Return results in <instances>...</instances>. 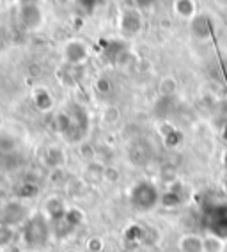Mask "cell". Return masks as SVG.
Returning a JSON list of instances; mask_svg holds the SVG:
<instances>
[{"label":"cell","instance_id":"obj_1","mask_svg":"<svg viewBox=\"0 0 227 252\" xmlns=\"http://www.w3.org/2000/svg\"><path fill=\"white\" fill-rule=\"evenodd\" d=\"M160 199H162V195H160L158 189L151 181H139L130 192L132 206L141 213L153 210L160 203Z\"/></svg>","mask_w":227,"mask_h":252},{"label":"cell","instance_id":"obj_2","mask_svg":"<svg viewBox=\"0 0 227 252\" xmlns=\"http://www.w3.org/2000/svg\"><path fill=\"white\" fill-rule=\"evenodd\" d=\"M142 29H144V18H142V11L135 5L124 7L119 14V32L121 36L126 39L141 36Z\"/></svg>","mask_w":227,"mask_h":252},{"label":"cell","instance_id":"obj_3","mask_svg":"<svg viewBox=\"0 0 227 252\" xmlns=\"http://www.w3.org/2000/svg\"><path fill=\"white\" fill-rule=\"evenodd\" d=\"M206 227L209 234L227 240V204H215L206 210Z\"/></svg>","mask_w":227,"mask_h":252},{"label":"cell","instance_id":"obj_4","mask_svg":"<svg viewBox=\"0 0 227 252\" xmlns=\"http://www.w3.org/2000/svg\"><path fill=\"white\" fill-rule=\"evenodd\" d=\"M18 20L28 31H37L43 25L45 14L36 0H22L18 7Z\"/></svg>","mask_w":227,"mask_h":252},{"label":"cell","instance_id":"obj_5","mask_svg":"<svg viewBox=\"0 0 227 252\" xmlns=\"http://www.w3.org/2000/svg\"><path fill=\"white\" fill-rule=\"evenodd\" d=\"M89 46L82 39H71L62 46V59L68 66H80L89 59Z\"/></svg>","mask_w":227,"mask_h":252},{"label":"cell","instance_id":"obj_6","mask_svg":"<svg viewBox=\"0 0 227 252\" xmlns=\"http://www.w3.org/2000/svg\"><path fill=\"white\" fill-rule=\"evenodd\" d=\"M23 233H25V242L28 245H41L48 236V222L41 215L34 217L25 224Z\"/></svg>","mask_w":227,"mask_h":252},{"label":"cell","instance_id":"obj_7","mask_svg":"<svg viewBox=\"0 0 227 252\" xmlns=\"http://www.w3.org/2000/svg\"><path fill=\"white\" fill-rule=\"evenodd\" d=\"M190 32L197 39H208L213 36L215 22L209 14H196V18L190 22Z\"/></svg>","mask_w":227,"mask_h":252},{"label":"cell","instance_id":"obj_8","mask_svg":"<svg viewBox=\"0 0 227 252\" xmlns=\"http://www.w3.org/2000/svg\"><path fill=\"white\" fill-rule=\"evenodd\" d=\"M172 9L177 18L186 20V22H192L197 14L196 0H174Z\"/></svg>","mask_w":227,"mask_h":252},{"label":"cell","instance_id":"obj_9","mask_svg":"<svg viewBox=\"0 0 227 252\" xmlns=\"http://www.w3.org/2000/svg\"><path fill=\"white\" fill-rule=\"evenodd\" d=\"M32 101H34V107L41 112H46L54 107V98H52L50 91L45 89V87H37L32 93Z\"/></svg>","mask_w":227,"mask_h":252},{"label":"cell","instance_id":"obj_10","mask_svg":"<svg viewBox=\"0 0 227 252\" xmlns=\"http://www.w3.org/2000/svg\"><path fill=\"white\" fill-rule=\"evenodd\" d=\"M179 251L181 252H204V238L197 234H186L179 240Z\"/></svg>","mask_w":227,"mask_h":252},{"label":"cell","instance_id":"obj_11","mask_svg":"<svg viewBox=\"0 0 227 252\" xmlns=\"http://www.w3.org/2000/svg\"><path fill=\"white\" fill-rule=\"evenodd\" d=\"M23 215H25V208L20 206V204H9L4 213V225L20 224L23 220Z\"/></svg>","mask_w":227,"mask_h":252},{"label":"cell","instance_id":"obj_12","mask_svg":"<svg viewBox=\"0 0 227 252\" xmlns=\"http://www.w3.org/2000/svg\"><path fill=\"white\" fill-rule=\"evenodd\" d=\"M224 251V240L217 238L213 234H209L204 238V252H222Z\"/></svg>","mask_w":227,"mask_h":252},{"label":"cell","instance_id":"obj_13","mask_svg":"<svg viewBox=\"0 0 227 252\" xmlns=\"http://www.w3.org/2000/svg\"><path fill=\"white\" fill-rule=\"evenodd\" d=\"M46 208H48V213H50V217H54V219L66 217V212H64L62 203H60V201H57V199H52V201H48Z\"/></svg>","mask_w":227,"mask_h":252},{"label":"cell","instance_id":"obj_14","mask_svg":"<svg viewBox=\"0 0 227 252\" xmlns=\"http://www.w3.org/2000/svg\"><path fill=\"white\" fill-rule=\"evenodd\" d=\"M176 89H177L176 80H174V78H170V77L164 78V80H162V84H160V91H162V94H165V96L174 94V93H176Z\"/></svg>","mask_w":227,"mask_h":252},{"label":"cell","instance_id":"obj_15","mask_svg":"<svg viewBox=\"0 0 227 252\" xmlns=\"http://www.w3.org/2000/svg\"><path fill=\"white\" fill-rule=\"evenodd\" d=\"M34 194H37V187H34V185H23L22 189H20V195L22 197H32Z\"/></svg>","mask_w":227,"mask_h":252},{"label":"cell","instance_id":"obj_16","mask_svg":"<svg viewBox=\"0 0 227 252\" xmlns=\"http://www.w3.org/2000/svg\"><path fill=\"white\" fill-rule=\"evenodd\" d=\"M132 2L135 7H139V9L142 11V9H147V7H153L158 0H132Z\"/></svg>","mask_w":227,"mask_h":252},{"label":"cell","instance_id":"obj_17","mask_svg":"<svg viewBox=\"0 0 227 252\" xmlns=\"http://www.w3.org/2000/svg\"><path fill=\"white\" fill-rule=\"evenodd\" d=\"M9 236H11V233H9V225H0V245H4L5 242H9Z\"/></svg>","mask_w":227,"mask_h":252},{"label":"cell","instance_id":"obj_18","mask_svg":"<svg viewBox=\"0 0 227 252\" xmlns=\"http://www.w3.org/2000/svg\"><path fill=\"white\" fill-rule=\"evenodd\" d=\"M218 4H222V7H227V0H217Z\"/></svg>","mask_w":227,"mask_h":252},{"label":"cell","instance_id":"obj_19","mask_svg":"<svg viewBox=\"0 0 227 252\" xmlns=\"http://www.w3.org/2000/svg\"><path fill=\"white\" fill-rule=\"evenodd\" d=\"M224 165H226V169H227V151H226V155H224Z\"/></svg>","mask_w":227,"mask_h":252},{"label":"cell","instance_id":"obj_20","mask_svg":"<svg viewBox=\"0 0 227 252\" xmlns=\"http://www.w3.org/2000/svg\"><path fill=\"white\" fill-rule=\"evenodd\" d=\"M139 252H149V251H139Z\"/></svg>","mask_w":227,"mask_h":252},{"label":"cell","instance_id":"obj_21","mask_svg":"<svg viewBox=\"0 0 227 252\" xmlns=\"http://www.w3.org/2000/svg\"><path fill=\"white\" fill-rule=\"evenodd\" d=\"M0 4H2V0H0Z\"/></svg>","mask_w":227,"mask_h":252}]
</instances>
